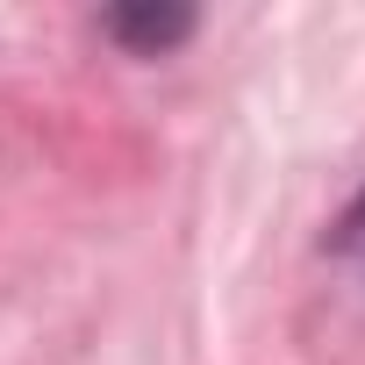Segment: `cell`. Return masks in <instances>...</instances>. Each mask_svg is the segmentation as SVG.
I'll return each instance as SVG.
<instances>
[{
    "instance_id": "cell-1",
    "label": "cell",
    "mask_w": 365,
    "mask_h": 365,
    "mask_svg": "<svg viewBox=\"0 0 365 365\" xmlns=\"http://www.w3.org/2000/svg\"><path fill=\"white\" fill-rule=\"evenodd\" d=\"M101 29L136 58H165V51H179L194 36V8H150V0H136V8H108Z\"/></svg>"
},
{
    "instance_id": "cell-2",
    "label": "cell",
    "mask_w": 365,
    "mask_h": 365,
    "mask_svg": "<svg viewBox=\"0 0 365 365\" xmlns=\"http://www.w3.org/2000/svg\"><path fill=\"white\" fill-rule=\"evenodd\" d=\"M329 251H336V258H358V265H365V194H358V201L344 208V222L329 230Z\"/></svg>"
}]
</instances>
